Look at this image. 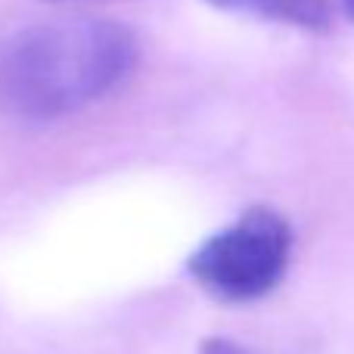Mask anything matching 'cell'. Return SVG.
Returning a JSON list of instances; mask_svg holds the SVG:
<instances>
[{
    "mask_svg": "<svg viewBox=\"0 0 354 354\" xmlns=\"http://www.w3.org/2000/svg\"><path fill=\"white\" fill-rule=\"evenodd\" d=\"M342 3H345V12H348L351 22H354V0H342Z\"/></svg>",
    "mask_w": 354,
    "mask_h": 354,
    "instance_id": "cell-5",
    "label": "cell"
},
{
    "mask_svg": "<svg viewBox=\"0 0 354 354\" xmlns=\"http://www.w3.org/2000/svg\"><path fill=\"white\" fill-rule=\"evenodd\" d=\"M199 354H252L249 348H243V345H236V342H230V339H205L202 342V348Z\"/></svg>",
    "mask_w": 354,
    "mask_h": 354,
    "instance_id": "cell-4",
    "label": "cell"
},
{
    "mask_svg": "<svg viewBox=\"0 0 354 354\" xmlns=\"http://www.w3.org/2000/svg\"><path fill=\"white\" fill-rule=\"evenodd\" d=\"M208 3L227 12H243V16L268 19V22L305 31H326L333 25L330 0H208Z\"/></svg>",
    "mask_w": 354,
    "mask_h": 354,
    "instance_id": "cell-3",
    "label": "cell"
},
{
    "mask_svg": "<svg viewBox=\"0 0 354 354\" xmlns=\"http://www.w3.org/2000/svg\"><path fill=\"white\" fill-rule=\"evenodd\" d=\"M292 258V227L280 212L252 205L233 224L202 239L187 270L208 295L230 305L258 301L283 283Z\"/></svg>",
    "mask_w": 354,
    "mask_h": 354,
    "instance_id": "cell-2",
    "label": "cell"
},
{
    "mask_svg": "<svg viewBox=\"0 0 354 354\" xmlns=\"http://www.w3.org/2000/svg\"><path fill=\"white\" fill-rule=\"evenodd\" d=\"M56 3H81V0H56Z\"/></svg>",
    "mask_w": 354,
    "mask_h": 354,
    "instance_id": "cell-6",
    "label": "cell"
},
{
    "mask_svg": "<svg viewBox=\"0 0 354 354\" xmlns=\"http://www.w3.org/2000/svg\"><path fill=\"white\" fill-rule=\"evenodd\" d=\"M137 37L100 16L41 19L0 41V112L50 124L91 109L131 78Z\"/></svg>",
    "mask_w": 354,
    "mask_h": 354,
    "instance_id": "cell-1",
    "label": "cell"
}]
</instances>
